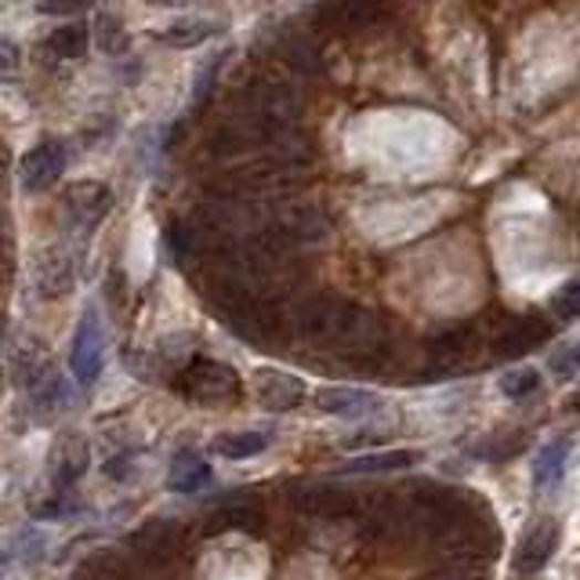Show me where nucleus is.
Returning <instances> with one entry per match:
<instances>
[{"instance_id": "nucleus-13", "label": "nucleus", "mask_w": 580, "mask_h": 580, "mask_svg": "<svg viewBox=\"0 0 580 580\" xmlns=\"http://www.w3.org/2000/svg\"><path fill=\"white\" fill-rule=\"evenodd\" d=\"M210 534H226V530H240V534H261L266 530V508H261L258 497L240 494L226 500L215 516H210Z\"/></svg>"}, {"instance_id": "nucleus-28", "label": "nucleus", "mask_w": 580, "mask_h": 580, "mask_svg": "<svg viewBox=\"0 0 580 580\" xmlns=\"http://www.w3.org/2000/svg\"><path fill=\"white\" fill-rule=\"evenodd\" d=\"M577 371H580V341H577V345H566V349H559L556 355H551V374H556L559 381H570Z\"/></svg>"}, {"instance_id": "nucleus-16", "label": "nucleus", "mask_w": 580, "mask_h": 580, "mask_svg": "<svg viewBox=\"0 0 580 580\" xmlns=\"http://www.w3.org/2000/svg\"><path fill=\"white\" fill-rule=\"evenodd\" d=\"M570 450H573V443L566 439H551L548 446H540V454L534 460V483H537V490H556V486L562 483L566 476V460H570Z\"/></svg>"}, {"instance_id": "nucleus-24", "label": "nucleus", "mask_w": 580, "mask_h": 580, "mask_svg": "<svg viewBox=\"0 0 580 580\" xmlns=\"http://www.w3.org/2000/svg\"><path fill=\"white\" fill-rule=\"evenodd\" d=\"M327 15L334 19V25H345V30H363V25H374L381 15H385V8L377 4H338L331 8Z\"/></svg>"}, {"instance_id": "nucleus-3", "label": "nucleus", "mask_w": 580, "mask_h": 580, "mask_svg": "<svg viewBox=\"0 0 580 580\" xmlns=\"http://www.w3.org/2000/svg\"><path fill=\"white\" fill-rule=\"evenodd\" d=\"M182 526L175 519H149L138 530L127 534L131 559L149 566V570H167L170 562L182 556Z\"/></svg>"}, {"instance_id": "nucleus-20", "label": "nucleus", "mask_w": 580, "mask_h": 580, "mask_svg": "<svg viewBox=\"0 0 580 580\" xmlns=\"http://www.w3.org/2000/svg\"><path fill=\"white\" fill-rule=\"evenodd\" d=\"M421 454L417 450H381V454H366L360 460H349L345 472L349 476H374V472H403L411 468Z\"/></svg>"}, {"instance_id": "nucleus-1", "label": "nucleus", "mask_w": 580, "mask_h": 580, "mask_svg": "<svg viewBox=\"0 0 580 580\" xmlns=\"http://www.w3.org/2000/svg\"><path fill=\"white\" fill-rule=\"evenodd\" d=\"M360 305H352L349 298L341 294H309L301 305L294 309V334L301 341H309V345H320V349H338L341 334H345V327L352 323V315Z\"/></svg>"}, {"instance_id": "nucleus-21", "label": "nucleus", "mask_w": 580, "mask_h": 580, "mask_svg": "<svg viewBox=\"0 0 580 580\" xmlns=\"http://www.w3.org/2000/svg\"><path fill=\"white\" fill-rule=\"evenodd\" d=\"M37 283H41V294L44 298H62L70 294L73 287V269H70V258L55 250V255H48L41 261V276H37Z\"/></svg>"}, {"instance_id": "nucleus-30", "label": "nucleus", "mask_w": 580, "mask_h": 580, "mask_svg": "<svg viewBox=\"0 0 580 580\" xmlns=\"http://www.w3.org/2000/svg\"><path fill=\"white\" fill-rule=\"evenodd\" d=\"M102 25H105L102 48H105V51H113V37H116V41H121V19H110V15H102Z\"/></svg>"}, {"instance_id": "nucleus-23", "label": "nucleus", "mask_w": 580, "mask_h": 580, "mask_svg": "<svg viewBox=\"0 0 580 580\" xmlns=\"http://www.w3.org/2000/svg\"><path fill=\"white\" fill-rule=\"evenodd\" d=\"M84 468H87V443L65 439L62 450H59V460H55V483L65 490V486H73L84 476Z\"/></svg>"}, {"instance_id": "nucleus-11", "label": "nucleus", "mask_w": 580, "mask_h": 580, "mask_svg": "<svg viewBox=\"0 0 580 580\" xmlns=\"http://www.w3.org/2000/svg\"><path fill=\"white\" fill-rule=\"evenodd\" d=\"M377 406H381V400L374 392H363V389H352V385H331V389L315 392V411H323L331 417L360 421V417L377 414Z\"/></svg>"}, {"instance_id": "nucleus-18", "label": "nucleus", "mask_w": 580, "mask_h": 580, "mask_svg": "<svg viewBox=\"0 0 580 580\" xmlns=\"http://www.w3.org/2000/svg\"><path fill=\"white\" fill-rule=\"evenodd\" d=\"M221 30L218 22H204V19H178V22H170L167 30L156 33V41H164L170 48H196V44H204L210 41Z\"/></svg>"}, {"instance_id": "nucleus-31", "label": "nucleus", "mask_w": 580, "mask_h": 580, "mask_svg": "<svg viewBox=\"0 0 580 580\" xmlns=\"http://www.w3.org/2000/svg\"><path fill=\"white\" fill-rule=\"evenodd\" d=\"M41 15H76V11H84L81 4H41L37 8Z\"/></svg>"}, {"instance_id": "nucleus-6", "label": "nucleus", "mask_w": 580, "mask_h": 580, "mask_svg": "<svg viewBox=\"0 0 580 580\" xmlns=\"http://www.w3.org/2000/svg\"><path fill=\"white\" fill-rule=\"evenodd\" d=\"M290 244H312V240H323L327 229H331V218H327V210L312 200H294V196H287V200H276V210H272V221Z\"/></svg>"}, {"instance_id": "nucleus-8", "label": "nucleus", "mask_w": 580, "mask_h": 580, "mask_svg": "<svg viewBox=\"0 0 580 580\" xmlns=\"http://www.w3.org/2000/svg\"><path fill=\"white\" fill-rule=\"evenodd\" d=\"M102 363H105V331H102L99 312L87 309L81 315V323H76V334H73L70 371L84 389H91L102 374Z\"/></svg>"}, {"instance_id": "nucleus-10", "label": "nucleus", "mask_w": 580, "mask_h": 580, "mask_svg": "<svg viewBox=\"0 0 580 580\" xmlns=\"http://www.w3.org/2000/svg\"><path fill=\"white\" fill-rule=\"evenodd\" d=\"M65 170V145L62 142H41L22 156L19 182L25 193H48Z\"/></svg>"}, {"instance_id": "nucleus-29", "label": "nucleus", "mask_w": 580, "mask_h": 580, "mask_svg": "<svg viewBox=\"0 0 580 580\" xmlns=\"http://www.w3.org/2000/svg\"><path fill=\"white\" fill-rule=\"evenodd\" d=\"M218 70H221V55H215L207 65H204V73H196V102H207V95H210V87H215V76H218Z\"/></svg>"}, {"instance_id": "nucleus-22", "label": "nucleus", "mask_w": 580, "mask_h": 580, "mask_svg": "<svg viewBox=\"0 0 580 580\" xmlns=\"http://www.w3.org/2000/svg\"><path fill=\"white\" fill-rule=\"evenodd\" d=\"M269 446V435L266 432H229V435H218L215 439V454L229 457V460H247L261 454Z\"/></svg>"}, {"instance_id": "nucleus-32", "label": "nucleus", "mask_w": 580, "mask_h": 580, "mask_svg": "<svg viewBox=\"0 0 580 580\" xmlns=\"http://www.w3.org/2000/svg\"><path fill=\"white\" fill-rule=\"evenodd\" d=\"M105 472H110V476H124V472H127V457H110V465H105Z\"/></svg>"}, {"instance_id": "nucleus-19", "label": "nucleus", "mask_w": 580, "mask_h": 580, "mask_svg": "<svg viewBox=\"0 0 580 580\" xmlns=\"http://www.w3.org/2000/svg\"><path fill=\"white\" fill-rule=\"evenodd\" d=\"M44 51H48V55H55V59H81L87 51V25L81 19L55 25V30L48 33Z\"/></svg>"}, {"instance_id": "nucleus-26", "label": "nucleus", "mask_w": 580, "mask_h": 580, "mask_svg": "<svg viewBox=\"0 0 580 580\" xmlns=\"http://www.w3.org/2000/svg\"><path fill=\"white\" fill-rule=\"evenodd\" d=\"M283 59L294 65V70H301V73H315V70H320V55H315V48L305 41V37H287Z\"/></svg>"}, {"instance_id": "nucleus-5", "label": "nucleus", "mask_w": 580, "mask_h": 580, "mask_svg": "<svg viewBox=\"0 0 580 580\" xmlns=\"http://www.w3.org/2000/svg\"><path fill=\"white\" fill-rule=\"evenodd\" d=\"M551 338V323L545 315L537 312H519V315H500L494 323V334H490V345H497V355H522V352H534L540 349L545 341Z\"/></svg>"}, {"instance_id": "nucleus-14", "label": "nucleus", "mask_w": 580, "mask_h": 580, "mask_svg": "<svg viewBox=\"0 0 580 580\" xmlns=\"http://www.w3.org/2000/svg\"><path fill=\"white\" fill-rule=\"evenodd\" d=\"M255 392L266 411L283 414V411H294V406L305 400V381L294 374H283V371H258Z\"/></svg>"}, {"instance_id": "nucleus-7", "label": "nucleus", "mask_w": 580, "mask_h": 580, "mask_svg": "<svg viewBox=\"0 0 580 580\" xmlns=\"http://www.w3.org/2000/svg\"><path fill=\"white\" fill-rule=\"evenodd\" d=\"M294 505L301 516L309 519H323V522H338V519H355L363 500L355 497L345 486H334V483H309V486H298L294 490Z\"/></svg>"}, {"instance_id": "nucleus-33", "label": "nucleus", "mask_w": 580, "mask_h": 580, "mask_svg": "<svg viewBox=\"0 0 580 580\" xmlns=\"http://www.w3.org/2000/svg\"><path fill=\"white\" fill-rule=\"evenodd\" d=\"M570 414H577V417H580V389H577V395L570 400Z\"/></svg>"}, {"instance_id": "nucleus-9", "label": "nucleus", "mask_w": 580, "mask_h": 580, "mask_svg": "<svg viewBox=\"0 0 580 580\" xmlns=\"http://www.w3.org/2000/svg\"><path fill=\"white\" fill-rule=\"evenodd\" d=\"M559 540H562V530L556 519H540L537 526L526 530V537L519 540V551L516 559H511V570L519 577H534L540 573L545 566L551 562V556L559 551Z\"/></svg>"}, {"instance_id": "nucleus-27", "label": "nucleus", "mask_w": 580, "mask_h": 580, "mask_svg": "<svg viewBox=\"0 0 580 580\" xmlns=\"http://www.w3.org/2000/svg\"><path fill=\"white\" fill-rule=\"evenodd\" d=\"M551 312H556L559 320H580V280H570L551 298Z\"/></svg>"}, {"instance_id": "nucleus-12", "label": "nucleus", "mask_w": 580, "mask_h": 580, "mask_svg": "<svg viewBox=\"0 0 580 580\" xmlns=\"http://www.w3.org/2000/svg\"><path fill=\"white\" fill-rule=\"evenodd\" d=\"M110 204H113V193L105 189L102 182H73V186L65 189V210H70V218L81 229H95L99 221L110 215Z\"/></svg>"}, {"instance_id": "nucleus-4", "label": "nucleus", "mask_w": 580, "mask_h": 580, "mask_svg": "<svg viewBox=\"0 0 580 580\" xmlns=\"http://www.w3.org/2000/svg\"><path fill=\"white\" fill-rule=\"evenodd\" d=\"M479 334L472 323H454V327H443L439 334L428 338V366L435 371V377H450L460 366H468L476 360L479 352Z\"/></svg>"}, {"instance_id": "nucleus-25", "label": "nucleus", "mask_w": 580, "mask_h": 580, "mask_svg": "<svg viewBox=\"0 0 580 580\" xmlns=\"http://www.w3.org/2000/svg\"><path fill=\"white\" fill-rule=\"evenodd\" d=\"M540 389V374L534 371V366H519V371H508V374H500V392L508 395V400H530V395Z\"/></svg>"}, {"instance_id": "nucleus-17", "label": "nucleus", "mask_w": 580, "mask_h": 580, "mask_svg": "<svg viewBox=\"0 0 580 580\" xmlns=\"http://www.w3.org/2000/svg\"><path fill=\"white\" fill-rule=\"evenodd\" d=\"M204 483H210V465L193 450H182L175 460H170V472H167V486L175 494H196Z\"/></svg>"}, {"instance_id": "nucleus-2", "label": "nucleus", "mask_w": 580, "mask_h": 580, "mask_svg": "<svg viewBox=\"0 0 580 580\" xmlns=\"http://www.w3.org/2000/svg\"><path fill=\"white\" fill-rule=\"evenodd\" d=\"M178 392L186 395L189 403L226 406L244 395V381H240V374H236V366L221 363V360H207V355H196V360H189L178 371Z\"/></svg>"}, {"instance_id": "nucleus-15", "label": "nucleus", "mask_w": 580, "mask_h": 580, "mask_svg": "<svg viewBox=\"0 0 580 580\" xmlns=\"http://www.w3.org/2000/svg\"><path fill=\"white\" fill-rule=\"evenodd\" d=\"M11 374L22 389L37 392L44 385V381L55 374V366H51V355L44 349V341L37 338H22L15 349H11Z\"/></svg>"}]
</instances>
